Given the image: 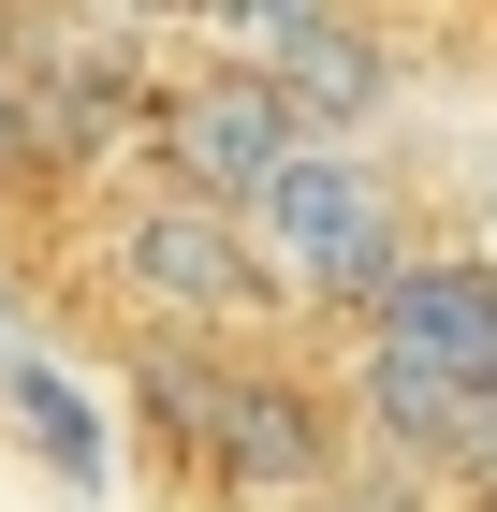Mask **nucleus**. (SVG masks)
<instances>
[{"label":"nucleus","mask_w":497,"mask_h":512,"mask_svg":"<svg viewBox=\"0 0 497 512\" xmlns=\"http://www.w3.org/2000/svg\"><path fill=\"white\" fill-rule=\"evenodd\" d=\"M264 235H278V278H307V293H381L395 278V191L366 176V161L307 147V161H278Z\"/></svg>","instance_id":"obj_1"},{"label":"nucleus","mask_w":497,"mask_h":512,"mask_svg":"<svg viewBox=\"0 0 497 512\" xmlns=\"http://www.w3.org/2000/svg\"><path fill=\"white\" fill-rule=\"evenodd\" d=\"M161 161H176V205H264L278 161H307V118L264 74H191L161 103Z\"/></svg>","instance_id":"obj_2"},{"label":"nucleus","mask_w":497,"mask_h":512,"mask_svg":"<svg viewBox=\"0 0 497 512\" xmlns=\"http://www.w3.org/2000/svg\"><path fill=\"white\" fill-rule=\"evenodd\" d=\"M147 410L191 439L205 469H234V483H307V469H322V410H307L293 381H234V366H147Z\"/></svg>","instance_id":"obj_3"},{"label":"nucleus","mask_w":497,"mask_h":512,"mask_svg":"<svg viewBox=\"0 0 497 512\" xmlns=\"http://www.w3.org/2000/svg\"><path fill=\"white\" fill-rule=\"evenodd\" d=\"M234 74H264L293 118H366V103H381V44L351 30V15L278 0V15H234Z\"/></svg>","instance_id":"obj_4"},{"label":"nucleus","mask_w":497,"mask_h":512,"mask_svg":"<svg viewBox=\"0 0 497 512\" xmlns=\"http://www.w3.org/2000/svg\"><path fill=\"white\" fill-rule=\"evenodd\" d=\"M117 264H132L147 308H191V322H234L249 293H264V264L220 235V205H147V220L117 235Z\"/></svg>","instance_id":"obj_5"},{"label":"nucleus","mask_w":497,"mask_h":512,"mask_svg":"<svg viewBox=\"0 0 497 512\" xmlns=\"http://www.w3.org/2000/svg\"><path fill=\"white\" fill-rule=\"evenodd\" d=\"M30 161H44V132H30V88L0 74V176H30Z\"/></svg>","instance_id":"obj_6"}]
</instances>
